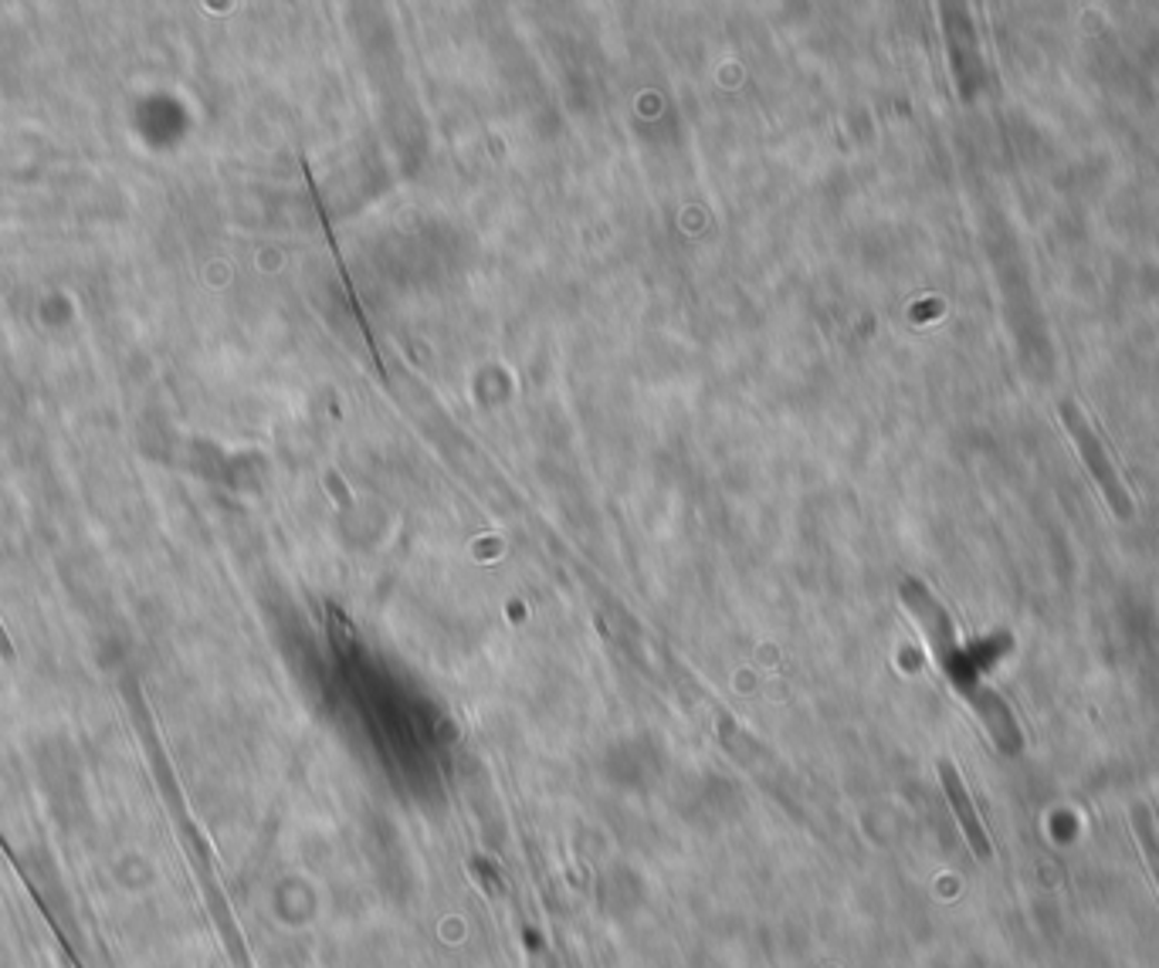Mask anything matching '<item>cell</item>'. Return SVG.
<instances>
[{"mask_svg":"<svg viewBox=\"0 0 1159 968\" xmlns=\"http://www.w3.org/2000/svg\"><path fill=\"white\" fill-rule=\"evenodd\" d=\"M1058 413H1061V423L1068 427V433H1071V440H1074V448H1079L1082 461L1089 465V471H1092L1095 485L1102 488V495H1106L1109 508L1116 511V518L1132 521V515H1136L1132 498H1129V491H1126L1122 478L1116 475V468H1112L1109 454L1102 451L1099 437H1095L1092 423L1085 420L1082 407L1074 403V400H1068V397H1064V400H1061V407H1058Z\"/></svg>","mask_w":1159,"mask_h":968,"instance_id":"cell-1","label":"cell"},{"mask_svg":"<svg viewBox=\"0 0 1159 968\" xmlns=\"http://www.w3.org/2000/svg\"><path fill=\"white\" fill-rule=\"evenodd\" d=\"M902 596H905L908 609L916 613V620L923 624V630H926V637H929V644H933L939 664H943V667H953V661H956V634H953V624H949L946 609H943V606L933 599V593H929L923 583H916V579H905V583H902Z\"/></svg>","mask_w":1159,"mask_h":968,"instance_id":"cell-2","label":"cell"},{"mask_svg":"<svg viewBox=\"0 0 1159 968\" xmlns=\"http://www.w3.org/2000/svg\"><path fill=\"white\" fill-rule=\"evenodd\" d=\"M939 779H943V789H946V800H949V806H953V813H956V820H960V827L966 833L970 850L980 860H990V837H986V830H983V823L976 817V806L970 800V792H966V785H963V779H960V772H956V765L949 759L939 762Z\"/></svg>","mask_w":1159,"mask_h":968,"instance_id":"cell-3","label":"cell"},{"mask_svg":"<svg viewBox=\"0 0 1159 968\" xmlns=\"http://www.w3.org/2000/svg\"><path fill=\"white\" fill-rule=\"evenodd\" d=\"M0 850H4V853H8V860H11V867H14V870H18V877H21V884H25V888H28V894H31V901H35V908H38V911H41V918H45V921H48V928H51V935H55V941H58V948H61V955H65V958H68V965H71V968H86V961H81V958H78V951H75V948H71V941H68V938H65V931H61V925H58V921H55V915H51V908H48V905H45V898H41V891H38V888H35V884H31V877H28V873H25V863H21V860H18V853H14V847H11V843H8V837H4V833H0Z\"/></svg>","mask_w":1159,"mask_h":968,"instance_id":"cell-4","label":"cell"},{"mask_svg":"<svg viewBox=\"0 0 1159 968\" xmlns=\"http://www.w3.org/2000/svg\"><path fill=\"white\" fill-rule=\"evenodd\" d=\"M1132 827H1136L1139 847H1142V853H1146L1149 873H1152L1156 888H1159V833H1156L1152 817H1149V810H1146V806H1136V810H1132Z\"/></svg>","mask_w":1159,"mask_h":968,"instance_id":"cell-5","label":"cell"},{"mask_svg":"<svg viewBox=\"0 0 1159 968\" xmlns=\"http://www.w3.org/2000/svg\"><path fill=\"white\" fill-rule=\"evenodd\" d=\"M329 634H333V644H337L340 651H347V647L353 644V630H350L347 616H343L337 606H329Z\"/></svg>","mask_w":1159,"mask_h":968,"instance_id":"cell-6","label":"cell"},{"mask_svg":"<svg viewBox=\"0 0 1159 968\" xmlns=\"http://www.w3.org/2000/svg\"><path fill=\"white\" fill-rule=\"evenodd\" d=\"M0 661H14V644H11V637H8V630H4V624H0Z\"/></svg>","mask_w":1159,"mask_h":968,"instance_id":"cell-7","label":"cell"}]
</instances>
